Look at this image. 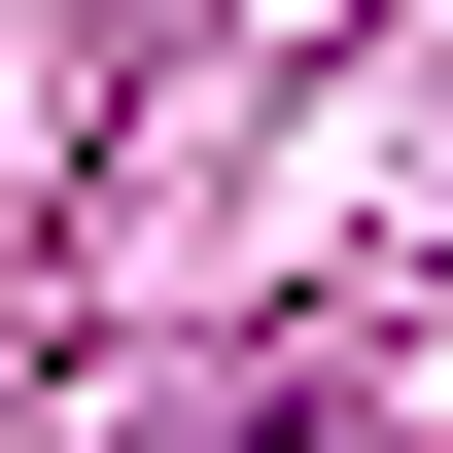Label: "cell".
Instances as JSON below:
<instances>
[{"instance_id": "obj_1", "label": "cell", "mask_w": 453, "mask_h": 453, "mask_svg": "<svg viewBox=\"0 0 453 453\" xmlns=\"http://www.w3.org/2000/svg\"><path fill=\"white\" fill-rule=\"evenodd\" d=\"M244 453H349V418H244Z\"/></svg>"}]
</instances>
